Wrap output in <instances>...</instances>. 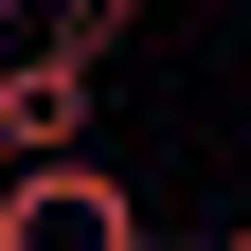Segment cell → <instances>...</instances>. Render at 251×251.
<instances>
[{
  "label": "cell",
  "mask_w": 251,
  "mask_h": 251,
  "mask_svg": "<svg viewBox=\"0 0 251 251\" xmlns=\"http://www.w3.org/2000/svg\"><path fill=\"white\" fill-rule=\"evenodd\" d=\"M0 251H144V198H126V162H18L0 179Z\"/></svg>",
  "instance_id": "obj_1"
},
{
  "label": "cell",
  "mask_w": 251,
  "mask_h": 251,
  "mask_svg": "<svg viewBox=\"0 0 251 251\" xmlns=\"http://www.w3.org/2000/svg\"><path fill=\"white\" fill-rule=\"evenodd\" d=\"M90 144V54H18V72H0V179L18 162H72Z\"/></svg>",
  "instance_id": "obj_2"
},
{
  "label": "cell",
  "mask_w": 251,
  "mask_h": 251,
  "mask_svg": "<svg viewBox=\"0 0 251 251\" xmlns=\"http://www.w3.org/2000/svg\"><path fill=\"white\" fill-rule=\"evenodd\" d=\"M0 72H18V18H0Z\"/></svg>",
  "instance_id": "obj_3"
},
{
  "label": "cell",
  "mask_w": 251,
  "mask_h": 251,
  "mask_svg": "<svg viewBox=\"0 0 251 251\" xmlns=\"http://www.w3.org/2000/svg\"><path fill=\"white\" fill-rule=\"evenodd\" d=\"M215 251H251V215H233V233H215Z\"/></svg>",
  "instance_id": "obj_4"
}]
</instances>
